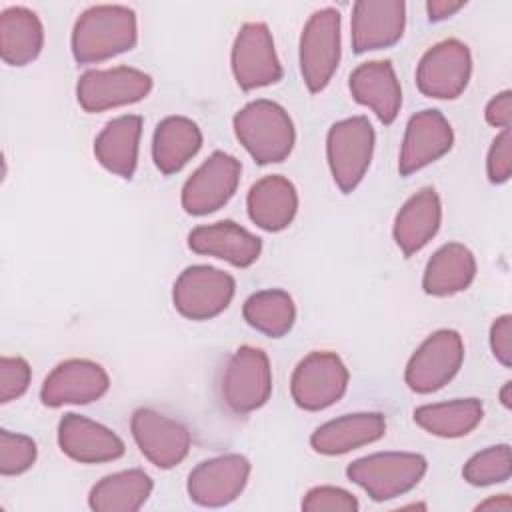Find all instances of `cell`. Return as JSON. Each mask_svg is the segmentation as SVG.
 Segmentation results:
<instances>
[{"instance_id":"6da1fadb","label":"cell","mask_w":512,"mask_h":512,"mask_svg":"<svg viewBox=\"0 0 512 512\" xmlns=\"http://www.w3.org/2000/svg\"><path fill=\"white\" fill-rule=\"evenodd\" d=\"M138 42L136 12L120 4L86 8L74 22L70 48L78 64H98L132 50Z\"/></svg>"},{"instance_id":"7a4b0ae2","label":"cell","mask_w":512,"mask_h":512,"mask_svg":"<svg viewBox=\"0 0 512 512\" xmlns=\"http://www.w3.org/2000/svg\"><path fill=\"white\" fill-rule=\"evenodd\" d=\"M234 134L258 164L284 162L294 144L296 130L290 114L272 100L260 98L242 106L234 120Z\"/></svg>"},{"instance_id":"3957f363","label":"cell","mask_w":512,"mask_h":512,"mask_svg":"<svg viewBox=\"0 0 512 512\" xmlns=\"http://www.w3.org/2000/svg\"><path fill=\"white\" fill-rule=\"evenodd\" d=\"M426 470L428 462L422 454L376 452L348 464L346 476L374 502H384L416 488Z\"/></svg>"},{"instance_id":"277c9868","label":"cell","mask_w":512,"mask_h":512,"mask_svg":"<svg viewBox=\"0 0 512 512\" xmlns=\"http://www.w3.org/2000/svg\"><path fill=\"white\" fill-rule=\"evenodd\" d=\"M376 134L366 116H350L330 126L326 134V158L336 186L350 194L366 176Z\"/></svg>"},{"instance_id":"5b68a950","label":"cell","mask_w":512,"mask_h":512,"mask_svg":"<svg viewBox=\"0 0 512 512\" xmlns=\"http://www.w3.org/2000/svg\"><path fill=\"white\" fill-rule=\"evenodd\" d=\"M272 394V368L262 348L244 344L226 360L220 378V396L234 414L262 408Z\"/></svg>"},{"instance_id":"8992f818","label":"cell","mask_w":512,"mask_h":512,"mask_svg":"<svg viewBox=\"0 0 512 512\" xmlns=\"http://www.w3.org/2000/svg\"><path fill=\"white\" fill-rule=\"evenodd\" d=\"M340 24V12L336 8H320L310 14L302 28L298 62L302 80L310 92H322L340 64Z\"/></svg>"},{"instance_id":"52a82bcc","label":"cell","mask_w":512,"mask_h":512,"mask_svg":"<svg viewBox=\"0 0 512 512\" xmlns=\"http://www.w3.org/2000/svg\"><path fill=\"white\" fill-rule=\"evenodd\" d=\"M236 292V280L214 266L194 264L180 272L172 288L174 308L188 320H210L222 314Z\"/></svg>"},{"instance_id":"ba28073f","label":"cell","mask_w":512,"mask_h":512,"mask_svg":"<svg viewBox=\"0 0 512 512\" xmlns=\"http://www.w3.org/2000/svg\"><path fill=\"white\" fill-rule=\"evenodd\" d=\"M348 380V368L338 354L316 350L296 364L290 378V394L298 408L318 412L346 394Z\"/></svg>"},{"instance_id":"9c48e42d","label":"cell","mask_w":512,"mask_h":512,"mask_svg":"<svg viewBox=\"0 0 512 512\" xmlns=\"http://www.w3.org/2000/svg\"><path fill=\"white\" fill-rule=\"evenodd\" d=\"M464 362V342L456 330L432 332L410 356L404 380L412 392L430 394L444 388Z\"/></svg>"},{"instance_id":"30bf717a","label":"cell","mask_w":512,"mask_h":512,"mask_svg":"<svg viewBox=\"0 0 512 512\" xmlns=\"http://www.w3.org/2000/svg\"><path fill=\"white\" fill-rule=\"evenodd\" d=\"M472 76L470 48L456 38H448L430 46L416 68L418 90L436 100L458 98Z\"/></svg>"},{"instance_id":"8fae6325","label":"cell","mask_w":512,"mask_h":512,"mask_svg":"<svg viewBox=\"0 0 512 512\" xmlns=\"http://www.w3.org/2000/svg\"><path fill=\"white\" fill-rule=\"evenodd\" d=\"M242 164L222 150L212 152L184 182L180 202L192 216H206L220 210L234 196L240 184Z\"/></svg>"},{"instance_id":"7c38bea8","label":"cell","mask_w":512,"mask_h":512,"mask_svg":"<svg viewBox=\"0 0 512 512\" xmlns=\"http://www.w3.org/2000/svg\"><path fill=\"white\" fill-rule=\"evenodd\" d=\"M150 90V74L130 66H116L84 72L76 84V100L86 112L96 114L140 102Z\"/></svg>"},{"instance_id":"4fadbf2b","label":"cell","mask_w":512,"mask_h":512,"mask_svg":"<svg viewBox=\"0 0 512 512\" xmlns=\"http://www.w3.org/2000/svg\"><path fill=\"white\" fill-rule=\"evenodd\" d=\"M230 66L242 90L270 86L282 78L274 38L264 22H246L240 26L232 44Z\"/></svg>"},{"instance_id":"5bb4252c","label":"cell","mask_w":512,"mask_h":512,"mask_svg":"<svg viewBox=\"0 0 512 512\" xmlns=\"http://www.w3.org/2000/svg\"><path fill=\"white\" fill-rule=\"evenodd\" d=\"M130 432L142 456L156 468H174L190 452L192 438L188 428L154 408L134 410Z\"/></svg>"},{"instance_id":"9a60e30c","label":"cell","mask_w":512,"mask_h":512,"mask_svg":"<svg viewBox=\"0 0 512 512\" xmlns=\"http://www.w3.org/2000/svg\"><path fill=\"white\" fill-rule=\"evenodd\" d=\"M250 462L242 454H222L198 462L186 480L190 500L204 508H220L234 502L246 488Z\"/></svg>"},{"instance_id":"2e32d148","label":"cell","mask_w":512,"mask_h":512,"mask_svg":"<svg viewBox=\"0 0 512 512\" xmlns=\"http://www.w3.org/2000/svg\"><path fill=\"white\" fill-rule=\"evenodd\" d=\"M110 388L108 372L94 360L70 358L56 364L44 378L40 400L48 408L66 404H90L100 400Z\"/></svg>"},{"instance_id":"e0dca14e","label":"cell","mask_w":512,"mask_h":512,"mask_svg":"<svg viewBox=\"0 0 512 512\" xmlns=\"http://www.w3.org/2000/svg\"><path fill=\"white\" fill-rule=\"evenodd\" d=\"M452 144H454L452 126L440 110L426 108L416 112L414 116H410L404 130L400 158H398V172L402 176H410L426 168L428 164L448 154Z\"/></svg>"},{"instance_id":"ac0fdd59","label":"cell","mask_w":512,"mask_h":512,"mask_svg":"<svg viewBox=\"0 0 512 512\" xmlns=\"http://www.w3.org/2000/svg\"><path fill=\"white\" fill-rule=\"evenodd\" d=\"M60 450L80 464H102L124 456V440L108 426L82 414L68 412L58 422Z\"/></svg>"},{"instance_id":"d6986e66","label":"cell","mask_w":512,"mask_h":512,"mask_svg":"<svg viewBox=\"0 0 512 512\" xmlns=\"http://www.w3.org/2000/svg\"><path fill=\"white\" fill-rule=\"evenodd\" d=\"M406 26L402 0H360L352 6L350 40L356 54L382 50L396 44Z\"/></svg>"},{"instance_id":"ffe728a7","label":"cell","mask_w":512,"mask_h":512,"mask_svg":"<svg viewBox=\"0 0 512 512\" xmlns=\"http://www.w3.org/2000/svg\"><path fill=\"white\" fill-rule=\"evenodd\" d=\"M188 246L196 254L224 260L236 268L252 266L262 252V240L232 220L196 226L188 234Z\"/></svg>"},{"instance_id":"44dd1931","label":"cell","mask_w":512,"mask_h":512,"mask_svg":"<svg viewBox=\"0 0 512 512\" xmlns=\"http://www.w3.org/2000/svg\"><path fill=\"white\" fill-rule=\"evenodd\" d=\"M352 98L370 108L382 124H392L402 108V88L388 60H368L356 66L348 78Z\"/></svg>"},{"instance_id":"7402d4cb","label":"cell","mask_w":512,"mask_h":512,"mask_svg":"<svg viewBox=\"0 0 512 512\" xmlns=\"http://www.w3.org/2000/svg\"><path fill=\"white\" fill-rule=\"evenodd\" d=\"M386 434V416L382 412H354L320 424L310 446L324 456H340L356 448L368 446Z\"/></svg>"},{"instance_id":"603a6c76","label":"cell","mask_w":512,"mask_h":512,"mask_svg":"<svg viewBox=\"0 0 512 512\" xmlns=\"http://www.w3.org/2000/svg\"><path fill=\"white\" fill-rule=\"evenodd\" d=\"M442 202L434 188L426 186L412 194L398 210L392 226L396 246L404 256L420 252L440 230Z\"/></svg>"},{"instance_id":"cb8c5ba5","label":"cell","mask_w":512,"mask_h":512,"mask_svg":"<svg viewBox=\"0 0 512 512\" xmlns=\"http://www.w3.org/2000/svg\"><path fill=\"white\" fill-rule=\"evenodd\" d=\"M246 208L258 228L282 232L292 224L298 212L296 186L282 174H268L250 186Z\"/></svg>"},{"instance_id":"d4e9b609","label":"cell","mask_w":512,"mask_h":512,"mask_svg":"<svg viewBox=\"0 0 512 512\" xmlns=\"http://www.w3.org/2000/svg\"><path fill=\"white\" fill-rule=\"evenodd\" d=\"M142 118L122 114L104 124L94 140V156L108 172L130 180L138 166Z\"/></svg>"},{"instance_id":"484cf974","label":"cell","mask_w":512,"mask_h":512,"mask_svg":"<svg viewBox=\"0 0 512 512\" xmlns=\"http://www.w3.org/2000/svg\"><path fill=\"white\" fill-rule=\"evenodd\" d=\"M202 132L186 116H166L152 136V160L162 174L180 172L200 150Z\"/></svg>"},{"instance_id":"4316f807","label":"cell","mask_w":512,"mask_h":512,"mask_svg":"<svg viewBox=\"0 0 512 512\" xmlns=\"http://www.w3.org/2000/svg\"><path fill=\"white\" fill-rule=\"evenodd\" d=\"M476 278V258L460 242L440 246L428 260L422 276V288L430 296H452L466 290Z\"/></svg>"},{"instance_id":"83f0119b","label":"cell","mask_w":512,"mask_h":512,"mask_svg":"<svg viewBox=\"0 0 512 512\" xmlns=\"http://www.w3.org/2000/svg\"><path fill=\"white\" fill-rule=\"evenodd\" d=\"M44 46V26L38 14L26 6H10L0 12V56L10 66H26Z\"/></svg>"},{"instance_id":"f1b7e54d","label":"cell","mask_w":512,"mask_h":512,"mask_svg":"<svg viewBox=\"0 0 512 512\" xmlns=\"http://www.w3.org/2000/svg\"><path fill=\"white\" fill-rule=\"evenodd\" d=\"M152 488V478L144 470H120L92 486L88 506L96 512H136L146 504Z\"/></svg>"},{"instance_id":"f546056e","label":"cell","mask_w":512,"mask_h":512,"mask_svg":"<svg viewBox=\"0 0 512 512\" xmlns=\"http://www.w3.org/2000/svg\"><path fill=\"white\" fill-rule=\"evenodd\" d=\"M484 416L478 398H456L448 402L424 404L414 410V422L432 436L460 438L470 434Z\"/></svg>"},{"instance_id":"4dcf8cb0","label":"cell","mask_w":512,"mask_h":512,"mask_svg":"<svg viewBox=\"0 0 512 512\" xmlns=\"http://www.w3.org/2000/svg\"><path fill=\"white\" fill-rule=\"evenodd\" d=\"M242 316L250 328L270 338L286 336L296 322V304L286 290L268 288L250 294L242 306Z\"/></svg>"},{"instance_id":"1f68e13d","label":"cell","mask_w":512,"mask_h":512,"mask_svg":"<svg viewBox=\"0 0 512 512\" xmlns=\"http://www.w3.org/2000/svg\"><path fill=\"white\" fill-rule=\"evenodd\" d=\"M512 474V460H510V446L496 444L488 446L474 456L462 468V476L472 486H492L502 484Z\"/></svg>"},{"instance_id":"d6a6232c","label":"cell","mask_w":512,"mask_h":512,"mask_svg":"<svg viewBox=\"0 0 512 512\" xmlns=\"http://www.w3.org/2000/svg\"><path fill=\"white\" fill-rule=\"evenodd\" d=\"M38 448L36 442L18 432L0 430V474L18 476L30 470L36 462Z\"/></svg>"},{"instance_id":"836d02e7","label":"cell","mask_w":512,"mask_h":512,"mask_svg":"<svg viewBox=\"0 0 512 512\" xmlns=\"http://www.w3.org/2000/svg\"><path fill=\"white\" fill-rule=\"evenodd\" d=\"M306 512H356L360 508L356 496L340 486H314L302 498Z\"/></svg>"},{"instance_id":"e575fe53","label":"cell","mask_w":512,"mask_h":512,"mask_svg":"<svg viewBox=\"0 0 512 512\" xmlns=\"http://www.w3.org/2000/svg\"><path fill=\"white\" fill-rule=\"evenodd\" d=\"M32 370L22 356L0 358V402L8 404L18 400L30 386Z\"/></svg>"},{"instance_id":"d590c367","label":"cell","mask_w":512,"mask_h":512,"mask_svg":"<svg viewBox=\"0 0 512 512\" xmlns=\"http://www.w3.org/2000/svg\"><path fill=\"white\" fill-rule=\"evenodd\" d=\"M486 174L492 184H504L512 174V136L510 128L502 130L490 144L486 156Z\"/></svg>"},{"instance_id":"8d00e7d4","label":"cell","mask_w":512,"mask_h":512,"mask_svg":"<svg viewBox=\"0 0 512 512\" xmlns=\"http://www.w3.org/2000/svg\"><path fill=\"white\" fill-rule=\"evenodd\" d=\"M490 350L494 358L510 368L512 364V316L502 314L490 326Z\"/></svg>"},{"instance_id":"74e56055","label":"cell","mask_w":512,"mask_h":512,"mask_svg":"<svg viewBox=\"0 0 512 512\" xmlns=\"http://www.w3.org/2000/svg\"><path fill=\"white\" fill-rule=\"evenodd\" d=\"M484 118L490 126L500 128V130H508L510 122H512V92L502 90L496 96H492L490 102L486 104Z\"/></svg>"},{"instance_id":"f35d334b","label":"cell","mask_w":512,"mask_h":512,"mask_svg":"<svg viewBox=\"0 0 512 512\" xmlns=\"http://www.w3.org/2000/svg\"><path fill=\"white\" fill-rule=\"evenodd\" d=\"M464 6H466L464 0H430V2H426V12L432 22H438V20H446V18L454 16Z\"/></svg>"},{"instance_id":"ab89813d","label":"cell","mask_w":512,"mask_h":512,"mask_svg":"<svg viewBox=\"0 0 512 512\" xmlns=\"http://www.w3.org/2000/svg\"><path fill=\"white\" fill-rule=\"evenodd\" d=\"M510 508H512V500L508 494L490 496L488 500H484L476 506V510H500V512H508Z\"/></svg>"},{"instance_id":"60d3db41","label":"cell","mask_w":512,"mask_h":512,"mask_svg":"<svg viewBox=\"0 0 512 512\" xmlns=\"http://www.w3.org/2000/svg\"><path fill=\"white\" fill-rule=\"evenodd\" d=\"M500 402H502V406H504L506 410L512 408V382H510V380L504 382V386H502V390H500Z\"/></svg>"}]
</instances>
